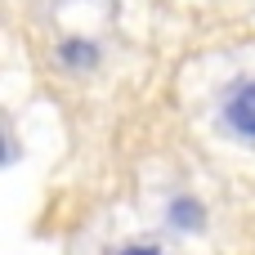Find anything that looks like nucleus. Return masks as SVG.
<instances>
[{"mask_svg":"<svg viewBox=\"0 0 255 255\" xmlns=\"http://www.w3.org/2000/svg\"><path fill=\"white\" fill-rule=\"evenodd\" d=\"M220 117H224L229 134L255 139V76L229 85V94H224V103H220Z\"/></svg>","mask_w":255,"mask_h":255,"instance_id":"nucleus-1","label":"nucleus"},{"mask_svg":"<svg viewBox=\"0 0 255 255\" xmlns=\"http://www.w3.org/2000/svg\"><path fill=\"white\" fill-rule=\"evenodd\" d=\"M117 255H166L161 247H126V251H117Z\"/></svg>","mask_w":255,"mask_h":255,"instance_id":"nucleus-2","label":"nucleus"}]
</instances>
